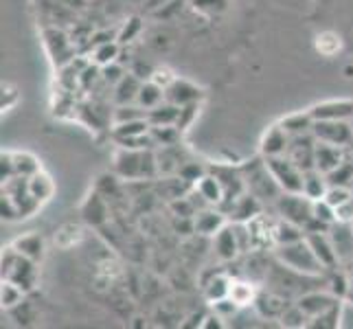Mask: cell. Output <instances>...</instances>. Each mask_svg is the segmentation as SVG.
<instances>
[{
    "label": "cell",
    "mask_w": 353,
    "mask_h": 329,
    "mask_svg": "<svg viewBox=\"0 0 353 329\" xmlns=\"http://www.w3.org/2000/svg\"><path fill=\"white\" fill-rule=\"evenodd\" d=\"M274 259L283 268H288L290 272H296L303 277H321L325 272L323 263L316 259V255L310 248L305 237L299 239V241L285 243V246H276Z\"/></svg>",
    "instance_id": "obj_3"
},
{
    "label": "cell",
    "mask_w": 353,
    "mask_h": 329,
    "mask_svg": "<svg viewBox=\"0 0 353 329\" xmlns=\"http://www.w3.org/2000/svg\"><path fill=\"white\" fill-rule=\"evenodd\" d=\"M165 101V88L158 86L156 81L152 79H145L143 86L139 90V97H137V103L145 110H152L156 106H161Z\"/></svg>",
    "instance_id": "obj_30"
},
{
    "label": "cell",
    "mask_w": 353,
    "mask_h": 329,
    "mask_svg": "<svg viewBox=\"0 0 353 329\" xmlns=\"http://www.w3.org/2000/svg\"><path fill=\"white\" fill-rule=\"evenodd\" d=\"M211 306H213V312H215L217 316H220V319H224V321H230V319H233V316L241 310V308H239L237 303H235L233 299H230V297L217 299V301H213V303H211Z\"/></svg>",
    "instance_id": "obj_47"
},
{
    "label": "cell",
    "mask_w": 353,
    "mask_h": 329,
    "mask_svg": "<svg viewBox=\"0 0 353 329\" xmlns=\"http://www.w3.org/2000/svg\"><path fill=\"white\" fill-rule=\"evenodd\" d=\"M290 143H292V137L283 130V126L281 123H274V126H270V128L263 132V137L259 141V154L263 158L283 156L290 150Z\"/></svg>",
    "instance_id": "obj_16"
},
{
    "label": "cell",
    "mask_w": 353,
    "mask_h": 329,
    "mask_svg": "<svg viewBox=\"0 0 353 329\" xmlns=\"http://www.w3.org/2000/svg\"><path fill=\"white\" fill-rule=\"evenodd\" d=\"M178 117H180V106H174L169 101H163L161 106L148 110V119L152 126H176Z\"/></svg>",
    "instance_id": "obj_31"
},
{
    "label": "cell",
    "mask_w": 353,
    "mask_h": 329,
    "mask_svg": "<svg viewBox=\"0 0 353 329\" xmlns=\"http://www.w3.org/2000/svg\"><path fill=\"white\" fill-rule=\"evenodd\" d=\"M292 306V303L283 297L279 295L274 290H259V297L254 301V310L261 316V319H274L279 321L281 319V314Z\"/></svg>",
    "instance_id": "obj_18"
},
{
    "label": "cell",
    "mask_w": 353,
    "mask_h": 329,
    "mask_svg": "<svg viewBox=\"0 0 353 329\" xmlns=\"http://www.w3.org/2000/svg\"><path fill=\"white\" fill-rule=\"evenodd\" d=\"M11 246H14L20 255H24V257H29V259L38 261V263L44 259V255H46L44 237L38 233V230H29V233L16 237L14 241H11Z\"/></svg>",
    "instance_id": "obj_20"
},
{
    "label": "cell",
    "mask_w": 353,
    "mask_h": 329,
    "mask_svg": "<svg viewBox=\"0 0 353 329\" xmlns=\"http://www.w3.org/2000/svg\"><path fill=\"white\" fill-rule=\"evenodd\" d=\"M228 297L233 299L241 310L243 308H254V301H257V297H259V288L254 286L252 279L233 277V281H230V290H228Z\"/></svg>",
    "instance_id": "obj_23"
},
{
    "label": "cell",
    "mask_w": 353,
    "mask_h": 329,
    "mask_svg": "<svg viewBox=\"0 0 353 329\" xmlns=\"http://www.w3.org/2000/svg\"><path fill=\"white\" fill-rule=\"evenodd\" d=\"M303 237H305V230H303L299 224L274 215V241H276V246H285V243L299 241Z\"/></svg>",
    "instance_id": "obj_28"
},
{
    "label": "cell",
    "mask_w": 353,
    "mask_h": 329,
    "mask_svg": "<svg viewBox=\"0 0 353 329\" xmlns=\"http://www.w3.org/2000/svg\"><path fill=\"white\" fill-rule=\"evenodd\" d=\"M3 191H7L9 196L14 198V202L18 204L20 219L31 217L33 213L40 211L42 204L31 196V191H29V178H24V176L11 178L9 182H5V185H3Z\"/></svg>",
    "instance_id": "obj_8"
},
{
    "label": "cell",
    "mask_w": 353,
    "mask_h": 329,
    "mask_svg": "<svg viewBox=\"0 0 353 329\" xmlns=\"http://www.w3.org/2000/svg\"><path fill=\"white\" fill-rule=\"evenodd\" d=\"M279 323H281L283 327H292V329H296V327H310V316L303 312L296 306V303H292V306L281 314Z\"/></svg>",
    "instance_id": "obj_41"
},
{
    "label": "cell",
    "mask_w": 353,
    "mask_h": 329,
    "mask_svg": "<svg viewBox=\"0 0 353 329\" xmlns=\"http://www.w3.org/2000/svg\"><path fill=\"white\" fill-rule=\"evenodd\" d=\"M230 279L226 272H215L209 281H204V297L209 299L211 303L213 301H217V299H224V297H228V290H230Z\"/></svg>",
    "instance_id": "obj_33"
},
{
    "label": "cell",
    "mask_w": 353,
    "mask_h": 329,
    "mask_svg": "<svg viewBox=\"0 0 353 329\" xmlns=\"http://www.w3.org/2000/svg\"><path fill=\"white\" fill-rule=\"evenodd\" d=\"M81 239H83L81 226H77V224H64V226H59L57 233H55V246L62 248V250H70V248L79 246Z\"/></svg>",
    "instance_id": "obj_35"
},
{
    "label": "cell",
    "mask_w": 353,
    "mask_h": 329,
    "mask_svg": "<svg viewBox=\"0 0 353 329\" xmlns=\"http://www.w3.org/2000/svg\"><path fill=\"white\" fill-rule=\"evenodd\" d=\"M121 44L117 38L114 40H108L99 46H94L92 51H90V62L94 64H99V66H108V64H112V62H119V55H121Z\"/></svg>",
    "instance_id": "obj_32"
},
{
    "label": "cell",
    "mask_w": 353,
    "mask_h": 329,
    "mask_svg": "<svg viewBox=\"0 0 353 329\" xmlns=\"http://www.w3.org/2000/svg\"><path fill=\"white\" fill-rule=\"evenodd\" d=\"M193 189H196L200 200L206 202L209 206H220L224 200V187H222L220 178H217L211 169H209V174H204L196 185H193Z\"/></svg>",
    "instance_id": "obj_22"
},
{
    "label": "cell",
    "mask_w": 353,
    "mask_h": 329,
    "mask_svg": "<svg viewBox=\"0 0 353 329\" xmlns=\"http://www.w3.org/2000/svg\"><path fill=\"white\" fill-rule=\"evenodd\" d=\"M0 213H3L5 222H18L20 219L18 204L14 202V198H11L7 191H3V196H0Z\"/></svg>",
    "instance_id": "obj_49"
},
{
    "label": "cell",
    "mask_w": 353,
    "mask_h": 329,
    "mask_svg": "<svg viewBox=\"0 0 353 329\" xmlns=\"http://www.w3.org/2000/svg\"><path fill=\"white\" fill-rule=\"evenodd\" d=\"M332 272V279L327 281V286H330V292L340 299V301H345L347 299V290H349V281H347V272H338V268H334Z\"/></svg>",
    "instance_id": "obj_43"
},
{
    "label": "cell",
    "mask_w": 353,
    "mask_h": 329,
    "mask_svg": "<svg viewBox=\"0 0 353 329\" xmlns=\"http://www.w3.org/2000/svg\"><path fill=\"white\" fill-rule=\"evenodd\" d=\"M137 119H148V110L141 108L139 103H121L112 110L110 123H125V121H137Z\"/></svg>",
    "instance_id": "obj_38"
},
{
    "label": "cell",
    "mask_w": 353,
    "mask_h": 329,
    "mask_svg": "<svg viewBox=\"0 0 353 329\" xmlns=\"http://www.w3.org/2000/svg\"><path fill=\"white\" fill-rule=\"evenodd\" d=\"M347 281H349V290H347V299H345V303L353 306V266L347 270Z\"/></svg>",
    "instance_id": "obj_55"
},
{
    "label": "cell",
    "mask_w": 353,
    "mask_h": 329,
    "mask_svg": "<svg viewBox=\"0 0 353 329\" xmlns=\"http://www.w3.org/2000/svg\"><path fill=\"white\" fill-rule=\"evenodd\" d=\"M239 169L243 174V180H246V191L252 193L254 198H259L263 204L274 206V202L281 198L283 189L279 187V182L272 176L265 158L259 154L257 158H252V161L239 165Z\"/></svg>",
    "instance_id": "obj_2"
},
{
    "label": "cell",
    "mask_w": 353,
    "mask_h": 329,
    "mask_svg": "<svg viewBox=\"0 0 353 329\" xmlns=\"http://www.w3.org/2000/svg\"><path fill=\"white\" fill-rule=\"evenodd\" d=\"M314 46L323 57H334L340 53V48H343V40H340V35L334 31H323L316 35Z\"/></svg>",
    "instance_id": "obj_36"
},
{
    "label": "cell",
    "mask_w": 353,
    "mask_h": 329,
    "mask_svg": "<svg viewBox=\"0 0 353 329\" xmlns=\"http://www.w3.org/2000/svg\"><path fill=\"white\" fill-rule=\"evenodd\" d=\"M263 202L259 198H254L252 193H243L239 196L233 204H228L224 213L228 215L230 222H250L252 217H257L259 213H263Z\"/></svg>",
    "instance_id": "obj_19"
},
{
    "label": "cell",
    "mask_w": 353,
    "mask_h": 329,
    "mask_svg": "<svg viewBox=\"0 0 353 329\" xmlns=\"http://www.w3.org/2000/svg\"><path fill=\"white\" fill-rule=\"evenodd\" d=\"M169 0H145V7H148L150 14H154L156 9H161L163 5H167Z\"/></svg>",
    "instance_id": "obj_56"
},
{
    "label": "cell",
    "mask_w": 353,
    "mask_h": 329,
    "mask_svg": "<svg viewBox=\"0 0 353 329\" xmlns=\"http://www.w3.org/2000/svg\"><path fill=\"white\" fill-rule=\"evenodd\" d=\"M152 128L150 119H137V121H125V123H114L110 134L117 145H123L130 141H137L143 134H148Z\"/></svg>",
    "instance_id": "obj_24"
},
{
    "label": "cell",
    "mask_w": 353,
    "mask_h": 329,
    "mask_svg": "<svg viewBox=\"0 0 353 329\" xmlns=\"http://www.w3.org/2000/svg\"><path fill=\"white\" fill-rule=\"evenodd\" d=\"M336 303H340V299H336L332 292H321V290H310L296 299V306L310 316V321L321 316L323 312L332 310Z\"/></svg>",
    "instance_id": "obj_17"
},
{
    "label": "cell",
    "mask_w": 353,
    "mask_h": 329,
    "mask_svg": "<svg viewBox=\"0 0 353 329\" xmlns=\"http://www.w3.org/2000/svg\"><path fill=\"white\" fill-rule=\"evenodd\" d=\"M16 163H14V152H3V156H0V180L9 182L11 178H16Z\"/></svg>",
    "instance_id": "obj_50"
},
{
    "label": "cell",
    "mask_w": 353,
    "mask_h": 329,
    "mask_svg": "<svg viewBox=\"0 0 353 329\" xmlns=\"http://www.w3.org/2000/svg\"><path fill=\"white\" fill-rule=\"evenodd\" d=\"M81 217L92 228H103L110 222V206H108V200L101 191L88 193V198L81 202Z\"/></svg>",
    "instance_id": "obj_13"
},
{
    "label": "cell",
    "mask_w": 353,
    "mask_h": 329,
    "mask_svg": "<svg viewBox=\"0 0 353 329\" xmlns=\"http://www.w3.org/2000/svg\"><path fill=\"white\" fill-rule=\"evenodd\" d=\"M209 174V167L198 163V161H182V165L178 167V178L182 182H187V185H196V182L204 176Z\"/></svg>",
    "instance_id": "obj_40"
},
{
    "label": "cell",
    "mask_w": 353,
    "mask_h": 329,
    "mask_svg": "<svg viewBox=\"0 0 353 329\" xmlns=\"http://www.w3.org/2000/svg\"><path fill=\"white\" fill-rule=\"evenodd\" d=\"M38 261L20 255L14 246H7L3 252V279L18 283L24 292H31L38 283Z\"/></svg>",
    "instance_id": "obj_5"
},
{
    "label": "cell",
    "mask_w": 353,
    "mask_h": 329,
    "mask_svg": "<svg viewBox=\"0 0 353 329\" xmlns=\"http://www.w3.org/2000/svg\"><path fill=\"white\" fill-rule=\"evenodd\" d=\"M248 224L250 237H252V250H274V217H268L265 213H259L257 217H252Z\"/></svg>",
    "instance_id": "obj_12"
},
{
    "label": "cell",
    "mask_w": 353,
    "mask_h": 329,
    "mask_svg": "<svg viewBox=\"0 0 353 329\" xmlns=\"http://www.w3.org/2000/svg\"><path fill=\"white\" fill-rule=\"evenodd\" d=\"M314 121H353L351 99H330L310 108Z\"/></svg>",
    "instance_id": "obj_15"
},
{
    "label": "cell",
    "mask_w": 353,
    "mask_h": 329,
    "mask_svg": "<svg viewBox=\"0 0 353 329\" xmlns=\"http://www.w3.org/2000/svg\"><path fill=\"white\" fill-rule=\"evenodd\" d=\"M312 134L316 141L349 148L353 145V123L351 121H314Z\"/></svg>",
    "instance_id": "obj_7"
},
{
    "label": "cell",
    "mask_w": 353,
    "mask_h": 329,
    "mask_svg": "<svg viewBox=\"0 0 353 329\" xmlns=\"http://www.w3.org/2000/svg\"><path fill=\"white\" fill-rule=\"evenodd\" d=\"M18 99H20L18 88L11 86V83H5L3 86V112H9V110L18 103Z\"/></svg>",
    "instance_id": "obj_53"
},
{
    "label": "cell",
    "mask_w": 353,
    "mask_h": 329,
    "mask_svg": "<svg viewBox=\"0 0 353 329\" xmlns=\"http://www.w3.org/2000/svg\"><path fill=\"white\" fill-rule=\"evenodd\" d=\"M125 68L121 62H112V64H108V66H101V81L105 83V86H110L114 88L117 83L125 77Z\"/></svg>",
    "instance_id": "obj_46"
},
{
    "label": "cell",
    "mask_w": 353,
    "mask_h": 329,
    "mask_svg": "<svg viewBox=\"0 0 353 329\" xmlns=\"http://www.w3.org/2000/svg\"><path fill=\"white\" fill-rule=\"evenodd\" d=\"M305 239L310 243V248L314 250L316 259L323 263L325 270H334V268H338L340 257H338V250L330 237V230H307Z\"/></svg>",
    "instance_id": "obj_9"
},
{
    "label": "cell",
    "mask_w": 353,
    "mask_h": 329,
    "mask_svg": "<svg viewBox=\"0 0 353 329\" xmlns=\"http://www.w3.org/2000/svg\"><path fill=\"white\" fill-rule=\"evenodd\" d=\"M202 99H204V90L200 86H196V83H191L189 79H182V77H176L165 88V101L180 106V108L202 101Z\"/></svg>",
    "instance_id": "obj_14"
},
{
    "label": "cell",
    "mask_w": 353,
    "mask_h": 329,
    "mask_svg": "<svg viewBox=\"0 0 353 329\" xmlns=\"http://www.w3.org/2000/svg\"><path fill=\"white\" fill-rule=\"evenodd\" d=\"M182 5H185V0H169L167 5H163L161 9H156L152 16L163 18V20H169V18H174V16L180 14V11H182Z\"/></svg>",
    "instance_id": "obj_51"
},
{
    "label": "cell",
    "mask_w": 353,
    "mask_h": 329,
    "mask_svg": "<svg viewBox=\"0 0 353 329\" xmlns=\"http://www.w3.org/2000/svg\"><path fill=\"white\" fill-rule=\"evenodd\" d=\"M112 172L121 180H156L161 176L156 150L119 148L112 156Z\"/></svg>",
    "instance_id": "obj_1"
},
{
    "label": "cell",
    "mask_w": 353,
    "mask_h": 329,
    "mask_svg": "<svg viewBox=\"0 0 353 329\" xmlns=\"http://www.w3.org/2000/svg\"><path fill=\"white\" fill-rule=\"evenodd\" d=\"M336 222L353 224V198H351V200H347L345 204L336 206Z\"/></svg>",
    "instance_id": "obj_54"
},
{
    "label": "cell",
    "mask_w": 353,
    "mask_h": 329,
    "mask_svg": "<svg viewBox=\"0 0 353 329\" xmlns=\"http://www.w3.org/2000/svg\"><path fill=\"white\" fill-rule=\"evenodd\" d=\"M198 112H200V101H196V103H189V106H182L180 108V117H178V128H180V132L185 134L191 126H193V121H196V117H198Z\"/></svg>",
    "instance_id": "obj_48"
},
{
    "label": "cell",
    "mask_w": 353,
    "mask_h": 329,
    "mask_svg": "<svg viewBox=\"0 0 353 329\" xmlns=\"http://www.w3.org/2000/svg\"><path fill=\"white\" fill-rule=\"evenodd\" d=\"M327 189H330V180L319 169H307L303 172V196H307L310 200H323Z\"/></svg>",
    "instance_id": "obj_26"
},
{
    "label": "cell",
    "mask_w": 353,
    "mask_h": 329,
    "mask_svg": "<svg viewBox=\"0 0 353 329\" xmlns=\"http://www.w3.org/2000/svg\"><path fill=\"white\" fill-rule=\"evenodd\" d=\"M274 211L279 217L299 224L305 233L307 230H330L314 219V200L303 193H281V198L274 202Z\"/></svg>",
    "instance_id": "obj_4"
},
{
    "label": "cell",
    "mask_w": 353,
    "mask_h": 329,
    "mask_svg": "<svg viewBox=\"0 0 353 329\" xmlns=\"http://www.w3.org/2000/svg\"><path fill=\"white\" fill-rule=\"evenodd\" d=\"M143 31V22H141V18H130L123 27H121V31L117 33V40L121 42V44H130V42H134L139 38V33Z\"/></svg>",
    "instance_id": "obj_45"
},
{
    "label": "cell",
    "mask_w": 353,
    "mask_h": 329,
    "mask_svg": "<svg viewBox=\"0 0 353 329\" xmlns=\"http://www.w3.org/2000/svg\"><path fill=\"white\" fill-rule=\"evenodd\" d=\"M351 154V145L349 148H340V145H332V143H323V141H316V148H314V163L316 169L323 172L325 176L334 172L338 165H343Z\"/></svg>",
    "instance_id": "obj_11"
},
{
    "label": "cell",
    "mask_w": 353,
    "mask_h": 329,
    "mask_svg": "<svg viewBox=\"0 0 353 329\" xmlns=\"http://www.w3.org/2000/svg\"><path fill=\"white\" fill-rule=\"evenodd\" d=\"M351 123H353V121H351Z\"/></svg>",
    "instance_id": "obj_57"
},
{
    "label": "cell",
    "mask_w": 353,
    "mask_h": 329,
    "mask_svg": "<svg viewBox=\"0 0 353 329\" xmlns=\"http://www.w3.org/2000/svg\"><path fill=\"white\" fill-rule=\"evenodd\" d=\"M228 222H230L228 215L220 206H202V209L193 215V233L204 235V237H215Z\"/></svg>",
    "instance_id": "obj_10"
},
{
    "label": "cell",
    "mask_w": 353,
    "mask_h": 329,
    "mask_svg": "<svg viewBox=\"0 0 353 329\" xmlns=\"http://www.w3.org/2000/svg\"><path fill=\"white\" fill-rule=\"evenodd\" d=\"M351 198H353V189L347 185H330V189H327V193H325V200L330 202L334 209L340 204H345Z\"/></svg>",
    "instance_id": "obj_44"
},
{
    "label": "cell",
    "mask_w": 353,
    "mask_h": 329,
    "mask_svg": "<svg viewBox=\"0 0 353 329\" xmlns=\"http://www.w3.org/2000/svg\"><path fill=\"white\" fill-rule=\"evenodd\" d=\"M29 191H31V196L38 200L40 204L48 202L53 198V193H55V182L53 178L44 174V172H38L35 176L29 178Z\"/></svg>",
    "instance_id": "obj_29"
},
{
    "label": "cell",
    "mask_w": 353,
    "mask_h": 329,
    "mask_svg": "<svg viewBox=\"0 0 353 329\" xmlns=\"http://www.w3.org/2000/svg\"><path fill=\"white\" fill-rule=\"evenodd\" d=\"M24 295H27V292H24L18 283L3 279V288H0V303H3L5 310H14V308L22 306Z\"/></svg>",
    "instance_id": "obj_39"
},
{
    "label": "cell",
    "mask_w": 353,
    "mask_h": 329,
    "mask_svg": "<svg viewBox=\"0 0 353 329\" xmlns=\"http://www.w3.org/2000/svg\"><path fill=\"white\" fill-rule=\"evenodd\" d=\"M279 123L283 126V130L290 134L292 139L294 137H303V134H310L314 128V117L310 110H301V112H292L288 117H283Z\"/></svg>",
    "instance_id": "obj_27"
},
{
    "label": "cell",
    "mask_w": 353,
    "mask_h": 329,
    "mask_svg": "<svg viewBox=\"0 0 353 329\" xmlns=\"http://www.w3.org/2000/svg\"><path fill=\"white\" fill-rule=\"evenodd\" d=\"M213 248H215V255L222 261H233V259H237L239 255H241L237 237H235V228H233V224H230V222L213 237Z\"/></svg>",
    "instance_id": "obj_21"
},
{
    "label": "cell",
    "mask_w": 353,
    "mask_h": 329,
    "mask_svg": "<svg viewBox=\"0 0 353 329\" xmlns=\"http://www.w3.org/2000/svg\"><path fill=\"white\" fill-rule=\"evenodd\" d=\"M150 134L156 143V150L158 148H174V145H180V139H182V132L178 126H152Z\"/></svg>",
    "instance_id": "obj_34"
},
{
    "label": "cell",
    "mask_w": 353,
    "mask_h": 329,
    "mask_svg": "<svg viewBox=\"0 0 353 329\" xmlns=\"http://www.w3.org/2000/svg\"><path fill=\"white\" fill-rule=\"evenodd\" d=\"M265 163L270 167L272 176L276 178L279 187L283 189V193H303V172L292 163V158L288 154L270 156L265 158Z\"/></svg>",
    "instance_id": "obj_6"
},
{
    "label": "cell",
    "mask_w": 353,
    "mask_h": 329,
    "mask_svg": "<svg viewBox=\"0 0 353 329\" xmlns=\"http://www.w3.org/2000/svg\"><path fill=\"white\" fill-rule=\"evenodd\" d=\"M150 79L152 81H156L158 86H163V88H167L169 83H172L174 79H176V75L169 68H165V66H156L154 70H152V75H150Z\"/></svg>",
    "instance_id": "obj_52"
},
{
    "label": "cell",
    "mask_w": 353,
    "mask_h": 329,
    "mask_svg": "<svg viewBox=\"0 0 353 329\" xmlns=\"http://www.w3.org/2000/svg\"><path fill=\"white\" fill-rule=\"evenodd\" d=\"M14 163H16V174L31 178L38 172H42V163L38 156H33L31 152H14Z\"/></svg>",
    "instance_id": "obj_37"
},
{
    "label": "cell",
    "mask_w": 353,
    "mask_h": 329,
    "mask_svg": "<svg viewBox=\"0 0 353 329\" xmlns=\"http://www.w3.org/2000/svg\"><path fill=\"white\" fill-rule=\"evenodd\" d=\"M143 86V79L139 75H134V72H125V77L121 79L117 86L112 88V99L117 106L121 103H137V97H139V90Z\"/></svg>",
    "instance_id": "obj_25"
},
{
    "label": "cell",
    "mask_w": 353,
    "mask_h": 329,
    "mask_svg": "<svg viewBox=\"0 0 353 329\" xmlns=\"http://www.w3.org/2000/svg\"><path fill=\"white\" fill-rule=\"evenodd\" d=\"M314 219L330 228L332 224H336V209L325 198L314 200Z\"/></svg>",
    "instance_id": "obj_42"
}]
</instances>
